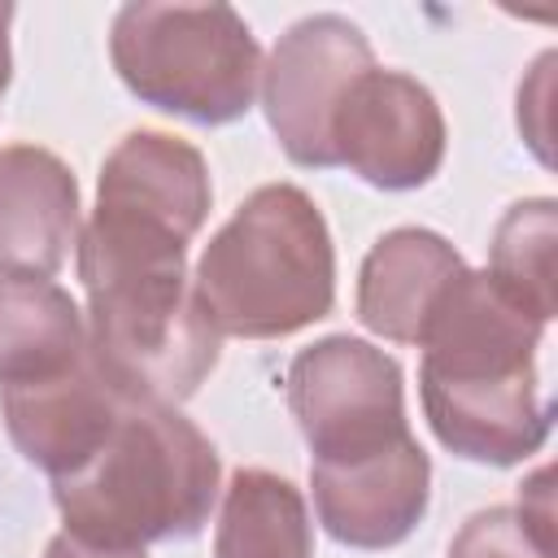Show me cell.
I'll return each mask as SVG.
<instances>
[{
  "mask_svg": "<svg viewBox=\"0 0 558 558\" xmlns=\"http://www.w3.org/2000/svg\"><path fill=\"white\" fill-rule=\"evenodd\" d=\"M209 201V166L187 140L131 131L100 166L96 209L78 235V279L187 270Z\"/></svg>",
  "mask_w": 558,
  "mask_h": 558,
  "instance_id": "cell-3",
  "label": "cell"
},
{
  "mask_svg": "<svg viewBox=\"0 0 558 558\" xmlns=\"http://www.w3.org/2000/svg\"><path fill=\"white\" fill-rule=\"evenodd\" d=\"M310 488L318 506V523L353 549H388L401 545L432 497V462L414 436L397 440L357 462L318 466L310 462Z\"/></svg>",
  "mask_w": 558,
  "mask_h": 558,
  "instance_id": "cell-9",
  "label": "cell"
},
{
  "mask_svg": "<svg viewBox=\"0 0 558 558\" xmlns=\"http://www.w3.org/2000/svg\"><path fill=\"white\" fill-rule=\"evenodd\" d=\"M9 22H13V9L0 4V96L9 87V65H13V52H9Z\"/></svg>",
  "mask_w": 558,
  "mask_h": 558,
  "instance_id": "cell-18",
  "label": "cell"
},
{
  "mask_svg": "<svg viewBox=\"0 0 558 558\" xmlns=\"http://www.w3.org/2000/svg\"><path fill=\"white\" fill-rule=\"evenodd\" d=\"M488 275L532 318H554V201H519L497 222Z\"/></svg>",
  "mask_w": 558,
  "mask_h": 558,
  "instance_id": "cell-15",
  "label": "cell"
},
{
  "mask_svg": "<svg viewBox=\"0 0 558 558\" xmlns=\"http://www.w3.org/2000/svg\"><path fill=\"white\" fill-rule=\"evenodd\" d=\"M192 292L218 336L275 340L327 318L336 248L318 205L292 183H266L205 244Z\"/></svg>",
  "mask_w": 558,
  "mask_h": 558,
  "instance_id": "cell-2",
  "label": "cell"
},
{
  "mask_svg": "<svg viewBox=\"0 0 558 558\" xmlns=\"http://www.w3.org/2000/svg\"><path fill=\"white\" fill-rule=\"evenodd\" d=\"M122 405L126 401L96 375L92 357L61 375L0 384V414L13 445L52 480L74 475L105 445Z\"/></svg>",
  "mask_w": 558,
  "mask_h": 558,
  "instance_id": "cell-10",
  "label": "cell"
},
{
  "mask_svg": "<svg viewBox=\"0 0 558 558\" xmlns=\"http://www.w3.org/2000/svg\"><path fill=\"white\" fill-rule=\"evenodd\" d=\"M462 270L453 244L427 227L388 231L362 262L357 318L397 344H418L440 288Z\"/></svg>",
  "mask_w": 558,
  "mask_h": 558,
  "instance_id": "cell-12",
  "label": "cell"
},
{
  "mask_svg": "<svg viewBox=\"0 0 558 558\" xmlns=\"http://www.w3.org/2000/svg\"><path fill=\"white\" fill-rule=\"evenodd\" d=\"M375 65L366 35L340 13L301 17L279 35L262 65V105L279 148L296 166H336L331 118L349 83Z\"/></svg>",
  "mask_w": 558,
  "mask_h": 558,
  "instance_id": "cell-7",
  "label": "cell"
},
{
  "mask_svg": "<svg viewBox=\"0 0 558 558\" xmlns=\"http://www.w3.org/2000/svg\"><path fill=\"white\" fill-rule=\"evenodd\" d=\"M109 52L144 105L201 126L244 118L262 87V48L231 4H126Z\"/></svg>",
  "mask_w": 558,
  "mask_h": 558,
  "instance_id": "cell-4",
  "label": "cell"
},
{
  "mask_svg": "<svg viewBox=\"0 0 558 558\" xmlns=\"http://www.w3.org/2000/svg\"><path fill=\"white\" fill-rule=\"evenodd\" d=\"M218 497V453L205 432L161 401H126L105 445L52 480L65 536L96 549H144L192 536Z\"/></svg>",
  "mask_w": 558,
  "mask_h": 558,
  "instance_id": "cell-1",
  "label": "cell"
},
{
  "mask_svg": "<svg viewBox=\"0 0 558 558\" xmlns=\"http://www.w3.org/2000/svg\"><path fill=\"white\" fill-rule=\"evenodd\" d=\"M78 244V183L35 144L0 148V275L48 279Z\"/></svg>",
  "mask_w": 558,
  "mask_h": 558,
  "instance_id": "cell-11",
  "label": "cell"
},
{
  "mask_svg": "<svg viewBox=\"0 0 558 558\" xmlns=\"http://www.w3.org/2000/svg\"><path fill=\"white\" fill-rule=\"evenodd\" d=\"M214 558H314L301 493L262 466H240L222 493Z\"/></svg>",
  "mask_w": 558,
  "mask_h": 558,
  "instance_id": "cell-14",
  "label": "cell"
},
{
  "mask_svg": "<svg viewBox=\"0 0 558 558\" xmlns=\"http://www.w3.org/2000/svg\"><path fill=\"white\" fill-rule=\"evenodd\" d=\"M331 157L371 187H423L445 161V118L436 96L401 70H362L336 105Z\"/></svg>",
  "mask_w": 558,
  "mask_h": 558,
  "instance_id": "cell-8",
  "label": "cell"
},
{
  "mask_svg": "<svg viewBox=\"0 0 558 558\" xmlns=\"http://www.w3.org/2000/svg\"><path fill=\"white\" fill-rule=\"evenodd\" d=\"M288 405L318 466L357 462L410 436L401 366L353 336H327L292 357Z\"/></svg>",
  "mask_w": 558,
  "mask_h": 558,
  "instance_id": "cell-6",
  "label": "cell"
},
{
  "mask_svg": "<svg viewBox=\"0 0 558 558\" xmlns=\"http://www.w3.org/2000/svg\"><path fill=\"white\" fill-rule=\"evenodd\" d=\"M218 344L187 275L87 288V357L122 401H187L218 366Z\"/></svg>",
  "mask_w": 558,
  "mask_h": 558,
  "instance_id": "cell-5",
  "label": "cell"
},
{
  "mask_svg": "<svg viewBox=\"0 0 558 558\" xmlns=\"http://www.w3.org/2000/svg\"><path fill=\"white\" fill-rule=\"evenodd\" d=\"M87 357V318L52 279L0 275V384L61 375Z\"/></svg>",
  "mask_w": 558,
  "mask_h": 558,
  "instance_id": "cell-13",
  "label": "cell"
},
{
  "mask_svg": "<svg viewBox=\"0 0 558 558\" xmlns=\"http://www.w3.org/2000/svg\"><path fill=\"white\" fill-rule=\"evenodd\" d=\"M44 558H144V549H96V545H83V541H74V536L61 532L48 545Z\"/></svg>",
  "mask_w": 558,
  "mask_h": 558,
  "instance_id": "cell-17",
  "label": "cell"
},
{
  "mask_svg": "<svg viewBox=\"0 0 558 558\" xmlns=\"http://www.w3.org/2000/svg\"><path fill=\"white\" fill-rule=\"evenodd\" d=\"M449 558H554V506L549 471L519 493V506H493L462 523Z\"/></svg>",
  "mask_w": 558,
  "mask_h": 558,
  "instance_id": "cell-16",
  "label": "cell"
}]
</instances>
